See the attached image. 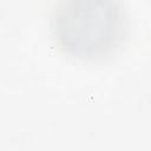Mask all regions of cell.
<instances>
[{
	"label": "cell",
	"instance_id": "6da1fadb",
	"mask_svg": "<svg viewBox=\"0 0 151 151\" xmlns=\"http://www.w3.org/2000/svg\"><path fill=\"white\" fill-rule=\"evenodd\" d=\"M50 27L63 53L81 61H101L125 44L127 12L123 0H57Z\"/></svg>",
	"mask_w": 151,
	"mask_h": 151
}]
</instances>
